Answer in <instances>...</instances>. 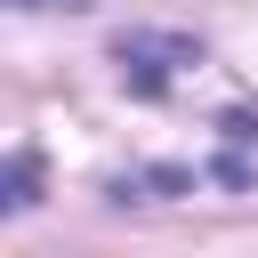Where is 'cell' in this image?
Segmentation results:
<instances>
[{
    "instance_id": "1",
    "label": "cell",
    "mask_w": 258,
    "mask_h": 258,
    "mask_svg": "<svg viewBox=\"0 0 258 258\" xmlns=\"http://www.w3.org/2000/svg\"><path fill=\"white\" fill-rule=\"evenodd\" d=\"M113 64H121V81L137 97H161L177 64H202V40L194 32H121L113 40Z\"/></svg>"
},
{
    "instance_id": "2",
    "label": "cell",
    "mask_w": 258,
    "mask_h": 258,
    "mask_svg": "<svg viewBox=\"0 0 258 258\" xmlns=\"http://www.w3.org/2000/svg\"><path fill=\"white\" fill-rule=\"evenodd\" d=\"M32 202H40V161L16 153V161H8V210H32Z\"/></svg>"
},
{
    "instance_id": "3",
    "label": "cell",
    "mask_w": 258,
    "mask_h": 258,
    "mask_svg": "<svg viewBox=\"0 0 258 258\" xmlns=\"http://www.w3.org/2000/svg\"><path fill=\"white\" fill-rule=\"evenodd\" d=\"M16 8H89V0H16Z\"/></svg>"
}]
</instances>
